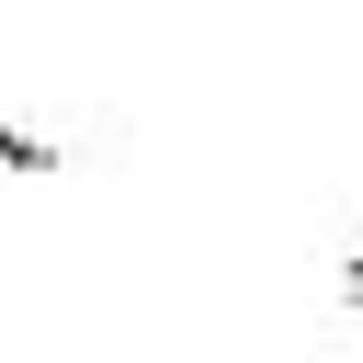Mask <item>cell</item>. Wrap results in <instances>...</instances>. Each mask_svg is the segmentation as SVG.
Segmentation results:
<instances>
[{"label": "cell", "mask_w": 363, "mask_h": 363, "mask_svg": "<svg viewBox=\"0 0 363 363\" xmlns=\"http://www.w3.org/2000/svg\"><path fill=\"white\" fill-rule=\"evenodd\" d=\"M0 170H23V182H45V170H57V136H23V125H0Z\"/></svg>", "instance_id": "obj_1"}, {"label": "cell", "mask_w": 363, "mask_h": 363, "mask_svg": "<svg viewBox=\"0 0 363 363\" xmlns=\"http://www.w3.org/2000/svg\"><path fill=\"white\" fill-rule=\"evenodd\" d=\"M340 295H352V306H363V261H352V272H340Z\"/></svg>", "instance_id": "obj_2"}]
</instances>
